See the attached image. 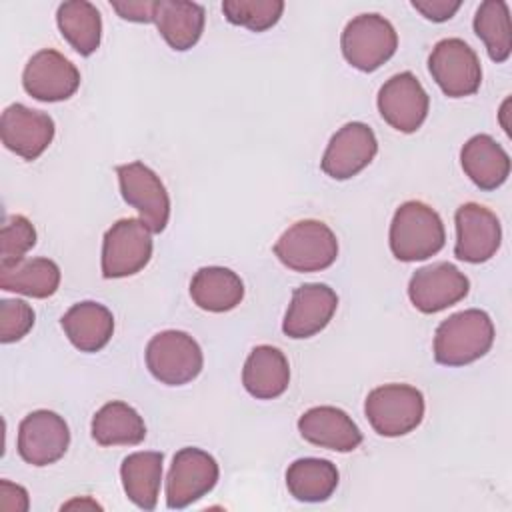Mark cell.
Wrapping results in <instances>:
<instances>
[{
    "instance_id": "6da1fadb",
    "label": "cell",
    "mask_w": 512,
    "mask_h": 512,
    "mask_svg": "<svg viewBox=\"0 0 512 512\" xmlns=\"http://www.w3.org/2000/svg\"><path fill=\"white\" fill-rule=\"evenodd\" d=\"M494 342V324L484 310L468 308L440 322L434 334V360L464 366L482 358Z\"/></svg>"
},
{
    "instance_id": "7a4b0ae2",
    "label": "cell",
    "mask_w": 512,
    "mask_h": 512,
    "mask_svg": "<svg viewBox=\"0 0 512 512\" xmlns=\"http://www.w3.org/2000/svg\"><path fill=\"white\" fill-rule=\"evenodd\" d=\"M444 242V224L434 208L418 200L398 206L390 224V250L398 260H426L438 254Z\"/></svg>"
},
{
    "instance_id": "3957f363",
    "label": "cell",
    "mask_w": 512,
    "mask_h": 512,
    "mask_svg": "<svg viewBox=\"0 0 512 512\" xmlns=\"http://www.w3.org/2000/svg\"><path fill=\"white\" fill-rule=\"evenodd\" d=\"M278 260L294 272H318L336 262V234L320 220L292 224L274 244Z\"/></svg>"
},
{
    "instance_id": "277c9868",
    "label": "cell",
    "mask_w": 512,
    "mask_h": 512,
    "mask_svg": "<svg viewBox=\"0 0 512 512\" xmlns=\"http://www.w3.org/2000/svg\"><path fill=\"white\" fill-rule=\"evenodd\" d=\"M364 414L380 436H404L424 418V396L410 384H384L368 392Z\"/></svg>"
},
{
    "instance_id": "5b68a950",
    "label": "cell",
    "mask_w": 512,
    "mask_h": 512,
    "mask_svg": "<svg viewBox=\"0 0 512 512\" xmlns=\"http://www.w3.org/2000/svg\"><path fill=\"white\" fill-rule=\"evenodd\" d=\"M340 46L350 66L362 72H374L394 56L398 34L384 16L374 12L358 14L346 24Z\"/></svg>"
},
{
    "instance_id": "8992f818",
    "label": "cell",
    "mask_w": 512,
    "mask_h": 512,
    "mask_svg": "<svg viewBox=\"0 0 512 512\" xmlns=\"http://www.w3.org/2000/svg\"><path fill=\"white\" fill-rule=\"evenodd\" d=\"M202 364L204 358L198 342L182 330L158 332L146 346L150 374L168 386L192 382L202 372Z\"/></svg>"
},
{
    "instance_id": "52a82bcc",
    "label": "cell",
    "mask_w": 512,
    "mask_h": 512,
    "mask_svg": "<svg viewBox=\"0 0 512 512\" xmlns=\"http://www.w3.org/2000/svg\"><path fill=\"white\" fill-rule=\"evenodd\" d=\"M152 258V232L140 218L114 222L102 240V276L126 278L140 272Z\"/></svg>"
},
{
    "instance_id": "ba28073f",
    "label": "cell",
    "mask_w": 512,
    "mask_h": 512,
    "mask_svg": "<svg viewBox=\"0 0 512 512\" xmlns=\"http://www.w3.org/2000/svg\"><path fill=\"white\" fill-rule=\"evenodd\" d=\"M428 70L440 90L450 98L470 96L482 82L480 60L460 38L440 40L430 52Z\"/></svg>"
},
{
    "instance_id": "9c48e42d",
    "label": "cell",
    "mask_w": 512,
    "mask_h": 512,
    "mask_svg": "<svg viewBox=\"0 0 512 512\" xmlns=\"http://www.w3.org/2000/svg\"><path fill=\"white\" fill-rule=\"evenodd\" d=\"M218 476V464L208 452L194 446L180 448L166 478V506L180 510L194 504L216 486Z\"/></svg>"
},
{
    "instance_id": "30bf717a",
    "label": "cell",
    "mask_w": 512,
    "mask_h": 512,
    "mask_svg": "<svg viewBox=\"0 0 512 512\" xmlns=\"http://www.w3.org/2000/svg\"><path fill=\"white\" fill-rule=\"evenodd\" d=\"M122 198L138 210L150 232H162L170 218V198L160 176L142 162H128L116 168Z\"/></svg>"
},
{
    "instance_id": "8fae6325",
    "label": "cell",
    "mask_w": 512,
    "mask_h": 512,
    "mask_svg": "<svg viewBox=\"0 0 512 512\" xmlns=\"http://www.w3.org/2000/svg\"><path fill=\"white\" fill-rule=\"evenodd\" d=\"M428 108L430 98L412 72L394 74L378 90V112L398 132H416L424 124Z\"/></svg>"
},
{
    "instance_id": "7c38bea8",
    "label": "cell",
    "mask_w": 512,
    "mask_h": 512,
    "mask_svg": "<svg viewBox=\"0 0 512 512\" xmlns=\"http://www.w3.org/2000/svg\"><path fill=\"white\" fill-rule=\"evenodd\" d=\"M18 454L32 466L58 462L70 446L66 420L52 410H34L18 426Z\"/></svg>"
},
{
    "instance_id": "4fadbf2b",
    "label": "cell",
    "mask_w": 512,
    "mask_h": 512,
    "mask_svg": "<svg viewBox=\"0 0 512 512\" xmlns=\"http://www.w3.org/2000/svg\"><path fill=\"white\" fill-rule=\"evenodd\" d=\"M470 290L466 274L450 262H434L418 268L408 284V296L416 310L436 314L460 302Z\"/></svg>"
},
{
    "instance_id": "5bb4252c",
    "label": "cell",
    "mask_w": 512,
    "mask_h": 512,
    "mask_svg": "<svg viewBox=\"0 0 512 512\" xmlns=\"http://www.w3.org/2000/svg\"><path fill=\"white\" fill-rule=\"evenodd\" d=\"M456 244L454 256L458 260L480 264L490 260L502 242L500 220L492 210L476 202L462 204L454 216Z\"/></svg>"
},
{
    "instance_id": "9a60e30c",
    "label": "cell",
    "mask_w": 512,
    "mask_h": 512,
    "mask_svg": "<svg viewBox=\"0 0 512 512\" xmlns=\"http://www.w3.org/2000/svg\"><path fill=\"white\" fill-rule=\"evenodd\" d=\"M378 152V140L364 122L344 124L328 142L322 156V170L334 180H348L364 170Z\"/></svg>"
},
{
    "instance_id": "2e32d148",
    "label": "cell",
    "mask_w": 512,
    "mask_h": 512,
    "mask_svg": "<svg viewBox=\"0 0 512 512\" xmlns=\"http://www.w3.org/2000/svg\"><path fill=\"white\" fill-rule=\"evenodd\" d=\"M24 90L40 102L68 100L80 86L78 68L60 52L44 48L36 52L22 74Z\"/></svg>"
},
{
    "instance_id": "e0dca14e",
    "label": "cell",
    "mask_w": 512,
    "mask_h": 512,
    "mask_svg": "<svg viewBox=\"0 0 512 512\" xmlns=\"http://www.w3.org/2000/svg\"><path fill=\"white\" fill-rule=\"evenodd\" d=\"M54 120L24 104H10L0 118L2 144L24 160H36L54 138Z\"/></svg>"
},
{
    "instance_id": "ac0fdd59",
    "label": "cell",
    "mask_w": 512,
    "mask_h": 512,
    "mask_svg": "<svg viewBox=\"0 0 512 512\" xmlns=\"http://www.w3.org/2000/svg\"><path fill=\"white\" fill-rule=\"evenodd\" d=\"M338 308L336 292L320 282L302 284L292 292L282 330L290 338H310L324 330Z\"/></svg>"
},
{
    "instance_id": "d6986e66",
    "label": "cell",
    "mask_w": 512,
    "mask_h": 512,
    "mask_svg": "<svg viewBox=\"0 0 512 512\" xmlns=\"http://www.w3.org/2000/svg\"><path fill=\"white\" fill-rule=\"evenodd\" d=\"M302 438L314 446L352 452L362 444V432L356 422L336 406H314L298 420Z\"/></svg>"
},
{
    "instance_id": "ffe728a7",
    "label": "cell",
    "mask_w": 512,
    "mask_h": 512,
    "mask_svg": "<svg viewBox=\"0 0 512 512\" xmlns=\"http://www.w3.org/2000/svg\"><path fill=\"white\" fill-rule=\"evenodd\" d=\"M242 384L258 400L282 396L290 384V366L284 352L270 344L256 346L244 362Z\"/></svg>"
},
{
    "instance_id": "44dd1931",
    "label": "cell",
    "mask_w": 512,
    "mask_h": 512,
    "mask_svg": "<svg viewBox=\"0 0 512 512\" xmlns=\"http://www.w3.org/2000/svg\"><path fill=\"white\" fill-rule=\"evenodd\" d=\"M460 164L480 190H496L510 174L508 152L488 134H476L462 146Z\"/></svg>"
},
{
    "instance_id": "7402d4cb",
    "label": "cell",
    "mask_w": 512,
    "mask_h": 512,
    "mask_svg": "<svg viewBox=\"0 0 512 512\" xmlns=\"http://www.w3.org/2000/svg\"><path fill=\"white\" fill-rule=\"evenodd\" d=\"M206 12L202 4L188 0H156L154 24L170 48L190 50L202 36Z\"/></svg>"
},
{
    "instance_id": "603a6c76",
    "label": "cell",
    "mask_w": 512,
    "mask_h": 512,
    "mask_svg": "<svg viewBox=\"0 0 512 512\" xmlns=\"http://www.w3.org/2000/svg\"><path fill=\"white\" fill-rule=\"evenodd\" d=\"M62 328L68 340L80 352L102 350L114 332V316L100 302H78L62 316Z\"/></svg>"
},
{
    "instance_id": "cb8c5ba5",
    "label": "cell",
    "mask_w": 512,
    "mask_h": 512,
    "mask_svg": "<svg viewBox=\"0 0 512 512\" xmlns=\"http://www.w3.org/2000/svg\"><path fill=\"white\" fill-rule=\"evenodd\" d=\"M60 286V268L50 258L0 262V288L32 298H48Z\"/></svg>"
},
{
    "instance_id": "d4e9b609",
    "label": "cell",
    "mask_w": 512,
    "mask_h": 512,
    "mask_svg": "<svg viewBox=\"0 0 512 512\" xmlns=\"http://www.w3.org/2000/svg\"><path fill=\"white\" fill-rule=\"evenodd\" d=\"M190 296L206 312H228L242 302L244 284L230 268L204 266L192 276Z\"/></svg>"
},
{
    "instance_id": "484cf974",
    "label": "cell",
    "mask_w": 512,
    "mask_h": 512,
    "mask_svg": "<svg viewBox=\"0 0 512 512\" xmlns=\"http://www.w3.org/2000/svg\"><path fill=\"white\" fill-rule=\"evenodd\" d=\"M162 452H134L122 460L120 478L124 492L140 510H154L162 480Z\"/></svg>"
},
{
    "instance_id": "4316f807",
    "label": "cell",
    "mask_w": 512,
    "mask_h": 512,
    "mask_svg": "<svg viewBox=\"0 0 512 512\" xmlns=\"http://www.w3.org/2000/svg\"><path fill=\"white\" fill-rule=\"evenodd\" d=\"M92 438L100 446H136L146 438V424L132 406L112 400L94 414Z\"/></svg>"
},
{
    "instance_id": "83f0119b",
    "label": "cell",
    "mask_w": 512,
    "mask_h": 512,
    "mask_svg": "<svg viewBox=\"0 0 512 512\" xmlns=\"http://www.w3.org/2000/svg\"><path fill=\"white\" fill-rule=\"evenodd\" d=\"M56 22L60 34L80 56H90L98 50L102 38V18L92 2H62L56 12Z\"/></svg>"
},
{
    "instance_id": "f1b7e54d",
    "label": "cell",
    "mask_w": 512,
    "mask_h": 512,
    "mask_svg": "<svg viewBox=\"0 0 512 512\" xmlns=\"http://www.w3.org/2000/svg\"><path fill=\"white\" fill-rule=\"evenodd\" d=\"M286 486L300 502H324L338 486V470L324 458H298L286 470Z\"/></svg>"
},
{
    "instance_id": "f546056e",
    "label": "cell",
    "mask_w": 512,
    "mask_h": 512,
    "mask_svg": "<svg viewBox=\"0 0 512 512\" xmlns=\"http://www.w3.org/2000/svg\"><path fill=\"white\" fill-rule=\"evenodd\" d=\"M474 32L486 44L494 62H506L512 52V26L508 4L502 0H486L474 16Z\"/></svg>"
},
{
    "instance_id": "4dcf8cb0",
    "label": "cell",
    "mask_w": 512,
    "mask_h": 512,
    "mask_svg": "<svg viewBox=\"0 0 512 512\" xmlns=\"http://www.w3.org/2000/svg\"><path fill=\"white\" fill-rule=\"evenodd\" d=\"M222 12L230 24L244 26L252 32H264L272 28L282 12V0H224Z\"/></svg>"
},
{
    "instance_id": "1f68e13d",
    "label": "cell",
    "mask_w": 512,
    "mask_h": 512,
    "mask_svg": "<svg viewBox=\"0 0 512 512\" xmlns=\"http://www.w3.org/2000/svg\"><path fill=\"white\" fill-rule=\"evenodd\" d=\"M36 244V230L32 222L22 216L14 214L8 216L2 232H0V262H16L26 256L28 250H32Z\"/></svg>"
},
{
    "instance_id": "d6a6232c",
    "label": "cell",
    "mask_w": 512,
    "mask_h": 512,
    "mask_svg": "<svg viewBox=\"0 0 512 512\" xmlns=\"http://www.w3.org/2000/svg\"><path fill=\"white\" fill-rule=\"evenodd\" d=\"M34 326V310L28 302L18 298H4L0 302V340L4 344L24 338Z\"/></svg>"
},
{
    "instance_id": "836d02e7",
    "label": "cell",
    "mask_w": 512,
    "mask_h": 512,
    "mask_svg": "<svg viewBox=\"0 0 512 512\" xmlns=\"http://www.w3.org/2000/svg\"><path fill=\"white\" fill-rule=\"evenodd\" d=\"M412 6L432 22H446L458 12L462 2L460 0H412Z\"/></svg>"
},
{
    "instance_id": "e575fe53",
    "label": "cell",
    "mask_w": 512,
    "mask_h": 512,
    "mask_svg": "<svg viewBox=\"0 0 512 512\" xmlns=\"http://www.w3.org/2000/svg\"><path fill=\"white\" fill-rule=\"evenodd\" d=\"M110 6L130 22H154V8L156 0H124V2H110Z\"/></svg>"
},
{
    "instance_id": "d590c367",
    "label": "cell",
    "mask_w": 512,
    "mask_h": 512,
    "mask_svg": "<svg viewBox=\"0 0 512 512\" xmlns=\"http://www.w3.org/2000/svg\"><path fill=\"white\" fill-rule=\"evenodd\" d=\"M0 508L6 512H26L28 510V492L8 480L0 482Z\"/></svg>"
}]
</instances>
